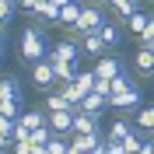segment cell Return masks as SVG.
<instances>
[{
	"label": "cell",
	"mask_w": 154,
	"mask_h": 154,
	"mask_svg": "<svg viewBox=\"0 0 154 154\" xmlns=\"http://www.w3.org/2000/svg\"><path fill=\"white\" fill-rule=\"evenodd\" d=\"M18 53H21V60H25V63H38V60H46L49 49H46V35H42V28L28 25V28L21 32V38H18Z\"/></svg>",
	"instance_id": "cell-1"
},
{
	"label": "cell",
	"mask_w": 154,
	"mask_h": 154,
	"mask_svg": "<svg viewBox=\"0 0 154 154\" xmlns=\"http://www.w3.org/2000/svg\"><path fill=\"white\" fill-rule=\"evenodd\" d=\"M140 105H144L140 84H133V88H126V91H116V95H109V109H116L119 116H133Z\"/></svg>",
	"instance_id": "cell-2"
},
{
	"label": "cell",
	"mask_w": 154,
	"mask_h": 154,
	"mask_svg": "<svg viewBox=\"0 0 154 154\" xmlns=\"http://www.w3.org/2000/svg\"><path fill=\"white\" fill-rule=\"evenodd\" d=\"M18 105H21V88L14 77H0V116L18 119Z\"/></svg>",
	"instance_id": "cell-3"
},
{
	"label": "cell",
	"mask_w": 154,
	"mask_h": 154,
	"mask_svg": "<svg viewBox=\"0 0 154 154\" xmlns=\"http://www.w3.org/2000/svg\"><path fill=\"white\" fill-rule=\"evenodd\" d=\"M102 25H105V14H102L98 7H91V4L84 0V11H81V18H77V25H70V28H77L81 35H91V32H98Z\"/></svg>",
	"instance_id": "cell-4"
},
{
	"label": "cell",
	"mask_w": 154,
	"mask_h": 154,
	"mask_svg": "<svg viewBox=\"0 0 154 154\" xmlns=\"http://www.w3.org/2000/svg\"><path fill=\"white\" fill-rule=\"evenodd\" d=\"M32 84H35L38 91H49V88L56 84V74H53V63H49V60L32 63Z\"/></svg>",
	"instance_id": "cell-5"
},
{
	"label": "cell",
	"mask_w": 154,
	"mask_h": 154,
	"mask_svg": "<svg viewBox=\"0 0 154 154\" xmlns=\"http://www.w3.org/2000/svg\"><path fill=\"white\" fill-rule=\"evenodd\" d=\"M28 18H35L42 28H49V25H60V7L53 4V0H42L35 11H28Z\"/></svg>",
	"instance_id": "cell-6"
},
{
	"label": "cell",
	"mask_w": 154,
	"mask_h": 154,
	"mask_svg": "<svg viewBox=\"0 0 154 154\" xmlns=\"http://www.w3.org/2000/svg\"><path fill=\"white\" fill-rule=\"evenodd\" d=\"M91 70H95V77H105V81H112V77L123 74V60H119V56H98Z\"/></svg>",
	"instance_id": "cell-7"
},
{
	"label": "cell",
	"mask_w": 154,
	"mask_h": 154,
	"mask_svg": "<svg viewBox=\"0 0 154 154\" xmlns=\"http://www.w3.org/2000/svg\"><path fill=\"white\" fill-rule=\"evenodd\" d=\"M133 70H137V77H154V46H140L137 49Z\"/></svg>",
	"instance_id": "cell-8"
},
{
	"label": "cell",
	"mask_w": 154,
	"mask_h": 154,
	"mask_svg": "<svg viewBox=\"0 0 154 154\" xmlns=\"http://www.w3.org/2000/svg\"><path fill=\"white\" fill-rule=\"evenodd\" d=\"M49 130L53 133H60V137H70L74 133V112H49Z\"/></svg>",
	"instance_id": "cell-9"
},
{
	"label": "cell",
	"mask_w": 154,
	"mask_h": 154,
	"mask_svg": "<svg viewBox=\"0 0 154 154\" xmlns=\"http://www.w3.org/2000/svg\"><path fill=\"white\" fill-rule=\"evenodd\" d=\"M49 56H53V60H67V63H77V60H81V46H74V42H67V38H60L56 46L49 49Z\"/></svg>",
	"instance_id": "cell-10"
},
{
	"label": "cell",
	"mask_w": 154,
	"mask_h": 154,
	"mask_svg": "<svg viewBox=\"0 0 154 154\" xmlns=\"http://www.w3.org/2000/svg\"><path fill=\"white\" fill-rule=\"evenodd\" d=\"M18 123L25 126V130H42V126H49V112L46 109H28V112L18 116Z\"/></svg>",
	"instance_id": "cell-11"
},
{
	"label": "cell",
	"mask_w": 154,
	"mask_h": 154,
	"mask_svg": "<svg viewBox=\"0 0 154 154\" xmlns=\"http://www.w3.org/2000/svg\"><path fill=\"white\" fill-rule=\"evenodd\" d=\"M105 42H102V35L98 32H91V35H84V42H81V56H91V60H98V56H105Z\"/></svg>",
	"instance_id": "cell-12"
},
{
	"label": "cell",
	"mask_w": 154,
	"mask_h": 154,
	"mask_svg": "<svg viewBox=\"0 0 154 154\" xmlns=\"http://www.w3.org/2000/svg\"><path fill=\"white\" fill-rule=\"evenodd\" d=\"M98 144H102V137H98V133H70V147H77L81 154H91Z\"/></svg>",
	"instance_id": "cell-13"
},
{
	"label": "cell",
	"mask_w": 154,
	"mask_h": 154,
	"mask_svg": "<svg viewBox=\"0 0 154 154\" xmlns=\"http://www.w3.org/2000/svg\"><path fill=\"white\" fill-rule=\"evenodd\" d=\"M105 109H109V98L105 95H95V91L84 95V102H81V112H88V116H102Z\"/></svg>",
	"instance_id": "cell-14"
},
{
	"label": "cell",
	"mask_w": 154,
	"mask_h": 154,
	"mask_svg": "<svg viewBox=\"0 0 154 154\" xmlns=\"http://www.w3.org/2000/svg\"><path fill=\"white\" fill-rule=\"evenodd\" d=\"M74 133H98V116H88L77 109L74 112Z\"/></svg>",
	"instance_id": "cell-15"
},
{
	"label": "cell",
	"mask_w": 154,
	"mask_h": 154,
	"mask_svg": "<svg viewBox=\"0 0 154 154\" xmlns=\"http://www.w3.org/2000/svg\"><path fill=\"white\" fill-rule=\"evenodd\" d=\"M133 123L140 126V130H144V133H154V102L151 105H140L133 112Z\"/></svg>",
	"instance_id": "cell-16"
},
{
	"label": "cell",
	"mask_w": 154,
	"mask_h": 154,
	"mask_svg": "<svg viewBox=\"0 0 154 154\" xmlns=\"http://www.w3.org/2000/svg\"><path fill=\"white\" fill-rule=\"evenodd\" d=\"M98 35H102V42H105L109 49H116V46H119V38H123V28H119L116 21H105V25L98 28Z\"/></svg>",
	"instance_id": "cell-17"
},
{
	"label": "cell",
	"mask_w": 154,
	"mask_h": 154,
	"mask_svg": "<svg viewBox=\"0 0 154 154\" xmlns=\"http://www.w3.org/2000/svg\"><path fill=\"white\" fill-rule=\"evenodd\" d=\"M42 109H46V112H63V109H67V112H77V105H70V102L60 95V91H49V95H46V105H42Z\"/></svg>",
	"instance_id": "cell-18"
},
{
	"label": "cell",
	"mask_w": 154,
	"mask_h": 154,
	"mask_svg": "<svg viewBox=\"0 0 154 154\" xmlns=\"http://www.w3.org/2000/svg\"><path fill=\"white\" fill-rule=\"evenodd\" d=\"M109 7H112V14L119 21H126L130 14H137V7H140V0H109Z\"/></svg>",
	"instance_id": "cell-19"
},
{
	"label": "cell",
	"mask_w": 154,
	"mask_h": 154,
	"mask_svg": "<svg viewBox=\"0 0 154 154\" xmlns=\"http://www.w3.org/2000/svg\"><path fill=\"white\" fill-rule=\"evenodd\" d=\"M130 133H133V126H130V119H126V116H116V123L109 126V137H105V140H126Z\"/></svg>",
	"instance_id": "cell-20"
},
{
	"label": "cell",
	"mask_w": 154,
	"mask_h": 154,
	"mask_svg": "<svg viewBox=\"0 0 154 154\" xmlns=\"http://www.w3.org/2000/svg\"><path fill=\"white\" fill-rule=\"evenodd\" d=\"M81 11H84V0H74V4H67V7L60 11V25H63V28L77 25V18H81Z\"/></svg>",
	"instance_id": "cell-21"
},
{
	"label": "cell",
	"mask_w": 154,
	"mask_h": 154,
	"mask_svg": "<svg viewBox=\"0 0 154 154\" xmlns=\"http://www.w3.org/2000/svg\"><path fill=\"white\" fill-rule=\"evenodd\" d=\"M95 70H77V77H74V88L77 91H81V95H91V91H95Z\"/></svg>",
	"instance_id": "cell-22"
},
{
	"label": "cell",
	"mask_w": 154,
	"mask_h": 154,
	"mask_svg": "<svg viewBox=\"0 0 154 154\" xmlns=\"http://www.w3.org/2000/svg\"><path fill=\"white\" fill-rule=\"evenodd\" d=\"M119 144H123V154H140V147L147 144V137L144 133H130L126 140H119Z\"/></svg>",
	"instance_id": "cell-23"
},
{
	"label": "cell",
	"mask_w": 154,
	"mask_h": 154,
	"mask_svg": "<svg viewBox=\"0 0 154 154\" xmlns=\"http://www.w3.org/2000/svg\"><path fill=\"white\" fill-rule=\"evenodd\" d=\"M147 28V14H140V11H137V14H130V18H126V32H133L137 38H140V32Z\"/></svg>",
	"instance_id": "cell-24"
},
{
	"label": "cell",
	"mask_w": 154,
	"mask_h": 154,
	"mask_svg": "<svg viewBox=\"0 0 154 154\" xmlns=\"http://www.w3.org/2000/svg\"><path fill=\"white\" fill-rule=\"evenodd\" d=\"M67 147H70V137H60V133H53V140L46 144V151H49V154H67Z\"/></svg>",
	"instance_id": "cell-25"
},
{
	"label": "cell",
	"mask_w": 154,
	"mask_h": 154,
	"mask_svg": "<svg viewBox=\"0 0 154 154\" xmlns=\"http://www.w3.org/2000/svg\"><path fill=\"white\" fill-rule=\"evenodd\" d=\"M140 46H154V14H147V28L140 32Z\"/></svg>",
	"instance_id": "cell-26"
},
{
	"label": "cell",
	"mask_w": 154,
	"mask_h": 154,
	"mask_svg": "<svg viewBox=\"0 0 154 154\" xmlns=\"http://www.w3.org/2000/svg\"><path fill=\"white\" fill-rule=\"evenodd\" d=\"M14 7H18V0H0V21L14 18Z\"/></svg>",
	"instance_id": "cell-27"
},
{
	"label": "cell",
	"mask_w": 154,
	"mask_h": 154,
	"mask_svg": "<svg viewBox=\"0 0 154 154\" xmlns=\"http://www.w3.org/2000/svg\"><path fill=\"white\" fill-rule=\"evenodd\" d=\"M53 140V130L49 126H42V130H32V144H49Z\"/></svg>",
	"instance_id": "cell-28"
},
{
	"label": "cell",
	"mask_w": 154,
	"mask_h": 154,
	"mask_svg": "<svg viewBox=\"0 0 154 154\" xmlns=\"http://www.w3.org/2000/svg\"><path fill=\"white\" fill-rule=\"evenodd\" d=\"M95 95H112V81H105V77H98V81H95Z\"/></svg>",
	"instance_id": "cell-29"
},
{
	"label": "cell",
	"mask_w": 154,
	"mask_h": 154,
	"mask_svg": "<svg viewBox=\"0 0 154 154\" xmlns=\"http://www.w3.org/2000/svg\"><path fill=\"white\" fill-rule=\"evenodd\" d=\"M11 151H14V154H32V140H25V144H11Z\"/></svg>",
	"instance_id": "cell-30"
},
{
	"label": "cell",
	"mask_w": 154,
	"mask_h": 154,
	"mask_svg": "<svg viewBox=\"0 0 154 154\" xmlns=\"http://www.w3.org/2000/svg\"><path fill=\"white\" fill-rule=\"evenodd\" d=\"M38 4H42V0H18V7H21V11H25V14H28V11H35V7H38Z\"/></svg>",
	"instance_id": "cell-31"
},
{
	"label": "cell",
	"mask_w": 154,
	"mask_h": 154,
	"mask_svg": "<svg viewBox=\"0 0 154 154\" xmlns=\"http://www.w3.org/2000/svg\"><path fill=\"white\" fill-rule=\"evenodd\" d=\"M11 144H14V140H11V137H7V133H0V151H7V147H11Z\"/></svg>",
	"instance_id": "cell-32"
},
{
	"label": "cell",
	"mask_w": 154,
	"mask_h": 154,
	"mask_svg": "<svg viewBox=\"0 0 154 154\" xmlns=\"http://www.w3.org/2000/svg\"><path fill=\"white\" fill-rule=\"evenodd\" d=\"M53 4H56V7L63 11V7H67V4H74V0H53Z\"/></svg>",
	"instance_id": "cell-33"
},
{
	"label": "cell",
	"mask_w": 154,
	"mask_h": 154,
	"mask_svg": "<svg viewBox=\"0 0 154 154\" xmlns=\"http://www.w3.org/2000/svg\"><path fill=\"white\" fill-rule=\"evenodd\" d=\"M4 38H7V32H0V49H4Z\"/></svg>",
	"instance_id": "cell-34"
},
{
	"label": "cell",
	"mask_w": 154,
	"mask_h": 154,
	"mask_svg": "<svg viewBox=\"0 0 154 154\" xmlns=\"http://www.w3.org/2000/svg\"><path fill=\"white\" fill-rule=\"evenodd\" d=\"M67 154H81V151H77V147H67Z\"/></svg>",
	"instance_id": "cell-35"
},
{
	"label": "cell",
	"mask_w": 154,
	"mask_h": 154,
	"mask_svg": "<svg viewBox=\"0 0 154 154\" xmlns=\"http://www.w3.org/2000/svg\"><path fill=\"white\" fill-rule=\"evenodd\" d=\"M0 154H4V151H0Z\"/></svg>",
	"instance_id": "cell-36"
}]
</instances>
